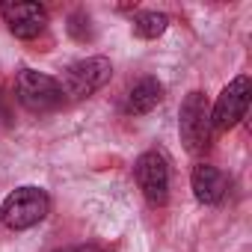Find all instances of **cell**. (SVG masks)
Segmentation results:
<instances>
[{
	"label": "cell",
	"instance_id": "obj_6",
	"mask_svg": "<svg viewBox=\"0 0 252 252\" xmlns=\"http://www.w3.org/2000/svg\"><path fill=\"white\" fill-rule=\"evenodd\" d=\"M134 175H137V184H140L149 205H155V208L166 205V199H169V166L158 152L140 155V160L134 166Z\"/></svg>",
	"mask_w": 252,
	"mask_h": 252
},
{
	"label": "cell",
	"instance_id": "obj_4",
	"mask_svg": "<svg viewBox=\"0 0 252 252\" xmlns=\"http://www.w3.org/2000/svg\"><path fill=\"white\" fill-rule=\"evenodd\" d=\"M113 77V65L107 57H86L74 65L65 68L60 86H63V95L71 98V101H83L89 95H95L107 80Z\"/></svg>",
	"mask_w": 252,
	"mask_h": 252
},
{
	"label": "cell",
	"instance_id": "obj_8",
	"mask_svg": "<svg viewBox=\"0 0 252 252\" xmlns=\"http://www.w3.org/2000/svg\"><path fill=\"white\" fill-rule=\"evenodd\" d=\"M190 184H193V196L202 205H217L225 196V175L211 163H196L193 175H190Z\"/></svg>",
	"mask_w": 252,
	"mask_h": 252
},
{
	"label": "cell",
	"instance_id": "obj_10",
	"mask_svg": "<svg viewBox=\"0 0 252 252\" xmlns=\"http://www.w3.org/2000/svg\"><path fill=\"white\" fill-rule=\"evenodd\" d=\"M169 27V18L163 12H140L134 15V36L140 39H158Z\"/></svg>",
	"mask_w": 252,
	"mask_h": 252
},
{
	"label": "cell",
	"instance_id": "obj_9",
	"mask_svg": "<svg viewBox=\"0 0 252 252\" xmlns=\"http://www.w3.org/2000/svg\"><path fill=\"white\" fill-rule=\"evenodd\" d=\"M160 98H163L160 80L158 77H143V80H137L131 86L128 98H125V113L128 116H146L160 104Z\"/></svg>",
	"mask_w": 252,
	"mask_h": 252
},
{
	"label": "cell",
	"instance_id": "obj_5",
	"mask_svg": "<svg viewBox=\"0 0 252 252\" xmlns=\"http://www.w3.org/2000/svg\"><path fill=\"white\" fill-rule=\"evenodd\" d=\"M249 98H252V80L246 74L234 77L217 98L214 110H211V128L214 134H222V131H231L234 125L246 116V107H249Z\"/></svg>",
	"mask_w": 252,
	"mask_h": 252
},
{
	"label": "cell",
	"instance_id": "obj_11",
	"mask_svg": "<svg viewBox=\"0 0 252 252\" xmlns=\"http://www.w3.org/2000/svg\"><path fill=\"white\" fill-rule=\"evenodd\" d=\"M68 36H71L74 42H92V39H95V27H92L89 12L77 9V12L68 15Z\"/></svg>",
	"mask_w": 252,
	"mask_h": 252
},
{
	"label": "cell",
	"instance_id": "obj_3",
	"mask_svg": "<svg viewBox=\"0 0 252 252\" xmlns=\"http://www.w3.org/2000/svg\"><path fill=\"white\" fill-rule=\"evenodd\" d=\"M15 92H18V101L33 113H51V110H60L65 104L60 80L51 77V74H42L36 68H21L18 71Z\"/></svg>",
	"mask_w": 252,
	"mask_h": 252
},
{
	"label": "cell",
	"instance_id": "obj_1",
	"mask_svg": "<svg viewBox=\"0 0 252 252\" xmlns=\"http://www.w3.org/2000/svg\"><path fill=\"white\" fill-rule=\"evenodd\" d=\"M48 211H51V199L42 187H18L0 205V220L12 231H24V228H33L36 222H42L48 217Z\"/></svg>",
	"mask_w": 252,
	"mask_h": 252
},
{
	"label": "cell",
	"instance_id": "obj_12",
	"mask_svg": "<svg viewBox=\"0 0 252 252\" xmlns=\"http://www.w3.org/2000/svg\"><path fill=\"white\" fill-rule=\"evenodd\" d=\"M71 252H104V249H98V246H77V249H71Z\"/></svg>",
	"mask_w": 252,
	"mask_h": 252
},
{
	"label": "cell",
	"instance_id": "obj_2",
	"mask_svg": "<svg viewBox=\"0 0 252 252\" xmlns=\"http://www.w3.org/2000/svg\"><path fill=\"white\" fill-rule=\"evenodd\" d=\"M178 131H181V143L190 155H199L211 146V137H214L211 107H208V98L202 92H187V98L181 101Z\"/></svg>",
	"mask_w": 252,
	"mask_h": 252
},
{
	"label": "cell",
	"instance_id": "obj_7",
	"mask_svg": "<svg viewBox=\"0 0 252 252\" xmlns=\"http://www.w3.org/2000/svg\"><path fill=\"white\" fill-rule=\"evenodd\" d=\"M0 15L15 39H36L48 24V12L39 3H0Z\"/></svg>",
	"mask_w": 252,
	"mask_h": 252
}]
</instances>
